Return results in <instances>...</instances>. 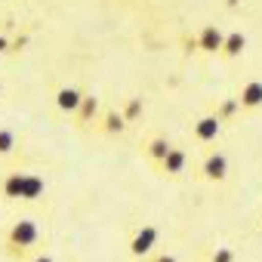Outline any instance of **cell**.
Segmentation results:
<instances>
[{
    "mask_svg": "<svg viewBox=\"0 0 262 262\" xmlns=\"http://www.w3.org/2000/svg\"><path fill=\"white\" fill-rule=\"evenodd\" d=\"M10 47H13V40H10V37H7V34H0V53H7V50H10Z\"/></svg>",
    "mask_w": 262,
    "mask_h": 262,
    "instance_id": "ffe728a7",
    "label": "cell"
},
{
    "mask_svg": "<svg viewBox=\"0 0 262 262\" xmlns=\"http://www.w3.org/2000/svg\"><path fill=\"white\" fill-rule=\"evenodd\" d=\"M210 262H234V250L231 247H216L210 253Z\"/></svg>",
    "mask_w": 262,
    "mask_h": 262,
    "instance_id": "e0dca14e",
    "label": "cell"
},
{
    "mask_svg": "<svg viewBox=\"0 0 262 262\" xmlns=\"http://www.w3.org/2000/svg\"><path fill=\"white\" fill-rule=\"evenodd\" d=\"M37 237H40V228H37L34 219H16V222L10 225V231H7V256L25 259V256L34 250Z\"/></svg>",
    "mask_w": 262,
    "mask_h": 262,
    "instance_id": "6da1fadb",
    "label": "cell"
},
{
    "mask_svg": "<svg viewBox=\"0 0 262 262\" xmlns=\"http://www.w3.org/2000/svg\"><path fill=\"white\" fill-rule=\"evenodd\" d=\"M83 96H86V93H80L77 86H62V90H56V105H59V111H65V114H77L80 105H83Z\"/></svg>",
    "mask_w": 262,
    "mask_h": 262,
    "instance_id": "ba28073f",
    "label": "cell"
},
{
    "mask_svg": "<svg viewBox=\"0 0 262 262\" xmlns=\"http://www.w3.org/2000/svg\"><path fill=\"white\" fill-rule=\"evenodd\" d=\"M158 237H161V231H158L155 225H142V228H136V231H133V237H129V253H133L136 259L151 256V250H155Z\"/></svg>",
    "mask_w": 262,
    "mask_h": 262,
    "instance_id": "7a4b0ae2",
    "label": "cell"
},
{
    "mask_svg": "<svg viewBox=\"0 0 262 262\" xmlns=\"http://www.w3.org/2000/svg\"><path fill=\"white\" fill-rule=\"evenodd\" d=\"M185 167H188V155L182 148H170V155L164 158V164H158V170L164 176H182Z\"/></svg>",
    "mask_w": 262,
    "mask_h": 262,
    "instance_id": "9c48e42d",
    "label": "cell"
},
{
    "mask_svg": "<svg viewBox=\"0 0 262 262\" xmlns=\"http://www.w3.org/2000/svg\"><path fill=\"white\" fill-rule=\"evenodd\" d=\"M25 179H28L25 170H10L4 179H0V198H4V201H22Z\"/></svg>",
    "mask_w": 262,
    "mask_h": 262,
    "instance_id": "277c9868",
    "label": "cell"
},
{
    "mask_svg": "<svg viewBox=\"0 0 262 262\" xmlns=\"http://www.w3.org/2000/svg\"><path fill=\"white\" fill-rule=\"evenodd\" d=\"M145 262H179L173 253H155V256H148Z\"/></svg>",
    "mask_w": 262,
    "mask_h": 262,
    "instance_id": "d6986e66",
    "label": "cell"
},
{
    "mask_svg": "<svg viewBox=\"0 0 262 262\" xmlns=\"http://www.w3.org/2000/svg\"><path fill=\"white\" fill-rule=\"evenodd\" d=\"M170 148H173V145H170L164 136H155V139H148V145H145V151H148V158L155 161V167L164 164V158L170 155Z\"/></svg>",
    "mask_w": 262,
    "mask_h": 262,
    "instance_id": "7c38bea8",
    "label": "cell"
},
{
    "mask_svg": "<svg viewBox=\"0 0 262 262\" xmlns=\"http://www.w3.org/2000/svg\"><path fill=\"white\" fill-rule=\"evenodd\" d=\"M74 117H77V123H93L99 117V99L96 96H83V105H80V111Z\"/></svg>",
    "mask_w": 262,
    "mask_h": 262,
    "instance_id": "5bb4252c",
    "label": "cell"
},
{
    "mask_svg": "<svg viewBox=\"0 0 262 262\" xmlns=\"http://www.w3.org/2000/svg\"><path fill=\"white\" fill-rule=\"evenodd\" d=\"M225 4H228V7H237V0H225Z\"/></svg>",
    "mask_w": 262,
    "mask_h": 262,
    "instance_id": "7402d4cb",
    "label": "cell"
},
{
    "mask_svg": "<svg viewBox=\"0 0 262 262\" xmlns=\"http://www.w3.org/2000/svg\"><path fill=\"white\" fill-rule=\"evenodd\" d=\"M222 43H225V34H222L216 25H204V28L198 31V53L216 56V53H222Z\"/></svg>",
    "mask_w": 262,
    "mask_h": 262,
    "instance_id": "8992f818",
    "label": "cell"
},
{
    "mask_svg": "<svg viewBox=\"0 0 262 262\" xmlns=\"http://www.w3.org/2000/svg\"><path fill=\"white\" fill-rule=\"evenodd\" d=\"M201 176L207 182H222L228 176V158L222 151H210L204 161H201Z\"/></svg>",
    "mask_w": 262,
    "mask_h": 262,
    "instance_id": "3957f363",
    "label": "cell"
},
{
    "mask_svg": "<svg viewBox=\"0 0 262 262\" xmlns=\"http://www.w3.org/2000/svg\"><path fill=\"white\" fill-rule=\"evenodd\" d=\"M191 133H194V139L198 142H216L219 139V133H222V120L216 117V114H204V117H198L194 120V129H191Z\"/></svg>",
    "mask_w": 262,
    "mask_h": 262,
    "instance_id": "5b68a950",
    "label": "cell"
},
{
    "mask_svg": "<svg viewBox=\"0 0 262 262\" xmlns=\"http://www.w3.org/2000/svg\"><path fill=\"white\" fill-rule=\"evenodd\" d=\"M43 191H47L43 176L28 173V179H25V191H22V201H37V198H43Z\"/></svg>",
    "mask_w": 262,
    "mask_h": 262,
    "instance_id": "4fadbf2b",
    "label": "cell"
},
{
    "mask_svg": "<svg viewBox=\"0 0 262 262\" xmlns=\"http://www.w3.org/2000/svg\"><path fill=\"white\" fill-rule=\"evenodd\" d=\"M234 99L241 102V111H256L262 105V80H247Z\"/></svg>",
    "mask_w": 262,
    "mask_h": 262,
    "instance_id": "52a82bcc",
    "label": "cell"
},
{
    "mask_svg": "<svg viewBox=\"0 0 262 262\" xmlns=\"http://www.w3.org/2000/svg\"><path fill=\"white\" fill-rule=\"evenodd\" d=\"M237 111H241V102H237V99H225V102L219 105V111H216V117H219V120L225 123V120H228V117H234Z\"/></svg>",
    "mask_w": 262,
    "mask_h": 262,
    "instance_id": "2e32d148",
    "label": "cell"
},
{
    "mask_svg": "<svg viewBox=\"0 0 262 262\" xmlns=\"http://www.w3.org/2000/svg\"><path fill=\"white\" fill-rule=\"evenodd\" d=\"M28 262H56V259H53L50 253H37V256H34V259H28Z\"/></svg>",
    "mask_w": 262,
    "mask_h": 262,
    "instance_id": "44dd1931",
    "label": "cell"
},
{
    "mask_svg": "<svg viewBox=\"0 0 262 262\" xmlns=\"http://www.w3.org/2000/svg\"><path fill=\"white\" fill-rule=\"evenodd\" d=\"M16 133H13V129L10 126H0V158H7V155H13L16 151Z\"/></svg>",
    "mask_w": 262,
    "mask_h": 262,
    "instance_id": "9a60e30c",
    "label": "cell"
},
{
    "mask_svg": "<svg viewBox=\"0 0 262 262\" xmlns=\"http://www.w3.org/2000/svg\"><path fill=\"white\" fill-rule=\"evenodd\" d=\"M139 114H142V102H139V99H133V102H129V105L123 108V117H126V123H129V120H136Z\"/></svg>",
    "mask_w": 262,
    "mask_h": 262,
    "instance_id": "ac0fdd59",
    "label": "cell"
},
{
    "mask_svg": "<svg viewBox=\"0 0 262 262\" xmlns=\"http://www.w3.org/2000/svg\"><path fill=\"white\" fill-rule=\"evenodd\" d=\"M99 123H102V129H105L108 136H114V133H123V126H126V117H123V114H117V111L111 108V111H105V114L99 117Z\"/></svg>",
    "mask_w": 262,
    "mask_h": 262,
    "instance_id": "8fae6325",
    "label": "cell"
},
{
    "mask_svg": "<svg viewBox=\"0 0 262 262\" xmlns=\"http://www.w3.org/2000/svg\"><path fill=\"white\" fill-rule=\"evenodd\" d=\"M244 50H247V37H244L241 31H228V34H225V43H222V53H219V56H222V59H237Z\"/></svg>",
    "mask_w": 262,
    "mask_h": 262,
    "instance_id": "30bf717a",
    "label": "cell"
}]
</instances>
